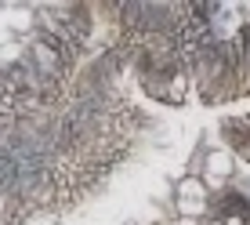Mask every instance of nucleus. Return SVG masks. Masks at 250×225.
Returning a JSON list of instances; mask_svg holds the SVG:
<instances>
[{"mask_svg": "<svg viewBox=\"0 0 250 225\" xmlns=\"http://www.w3.org/2000/svg\"><path fill=\"white\" fill-rule=\"evenodd\" d=\"M221 145L203 149L192 171L174 189L178 218L200 211H232L250 214V112L232 116L218 127Z\"/></svg>", "mask_w": 250, "mask_h": 225, "instance_id": "nucleus-2", "label": "nucleus"}, {"mask_svg": "<svg viewBox=\"0 0 250 225\" xmlns=\"http://www.w3.org/2000/svg\"><path fill=\"white\" fill-rule=\"evenodd\" d=\"M163 225H250V214H232V211H200L192 218H174Z\"/></svg>", "mask_w": 250, "mask_h": 225, "instance_id": "nucleus-3", "label": "nucleus"}, {"mask_svg": "<svg viewBox=\"0 0 250 225\" xmlns=\"http://www.w3.org/2000/svg\"><path fill=\"white\" fill-rule=\"evenodd\" d=\"M113 22L120 25V51L142 91L167 106H185L196 55L214 25V7H120Z\"/></svg>", "mask_w": 250, "mask_h": 225, "instance_id": "nucleus-1", "label": "nucleus"}]
</instances>
